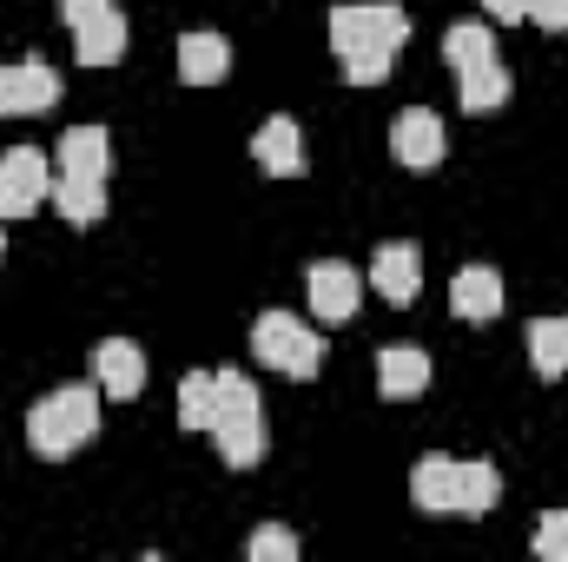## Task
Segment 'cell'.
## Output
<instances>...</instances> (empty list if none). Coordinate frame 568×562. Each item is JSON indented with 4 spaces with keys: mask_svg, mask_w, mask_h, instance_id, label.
<instances>
[{
    "mask_svg": "<svg viewBox=\"0 0 568 562\" xmlns=\"http://www.w3.org/2000/svg\"><path fill=\"white\" fill-rule=\"evenodd\" d=\"M410 40V13L397 0H364V7H331V47L351 73V87H377Z\"/></svg>",
    "mask_w": 568,
    "mask_h": 562,
    "instance_id": "6da1fadb",
    "label": "cell"
},
{
    "mask_svg": "<svg viewBox=\"0 0 568 562\" xmlns=\"http://www.w3.org/2000/svg\"><path fill=\"white\" fill-rule=\"evenodd\" d=\"M100 430V384H60V391H47L33 411H27V443H33V456H73L87 436Z\"/></svg>",
    "mask_w": 568,
    "mask_h": 562,
    "instance_id": "7a4b0ae2",
    "label": "cell"
},
{
    "mask_svg": "<svg viewBox=\"0 0 568 562\" xmlns=\"http://www.w3.org/2000/svg\"><path fill=\"white\" fill-rule=\"evenodd\" d=\"M252 351H258V364H272L284 378H317V364H324L317 331L304 318H291V311H265L252 324Z\"/></svg>",
    "mask_w": 568,
    "mask_h": 562,
    "instance_id": "3957f363",
    "label": "cell"
},
{
    "mask_svg": "<svg viewBox=\"0 0 568 562\" xmlns=\"http://www.w3.org/2000/svg\"><path fill=\"white\" fill-rule=\"evenodd\" d=\"M47 199H53V165H47V152H33V145L0 152V219H27V212H40Z\"/></svg>",
    "mask_w": 568,
    "mask_h": 562,
    "instance_id": "277c9868",
    "label": "cell"
},
{
    "mask_svg": "<svg viewBox=\"0 0 568 562\" xmlns=\"http://www.w3.org/2000/svg\"><path fill=\"white\" fill-rule=\"evenodd\" d=\"M390 152H397L410 172H429V165H443L449 133H443V120H436L429 107H404V113L390 120Z\"/></svg>",
    "mask_w": 568,
    "mask_h": 562,
    "instance_id": "5b68a950",
    "label": "cell"
},
{
    "mask_svg": "<svg viewBox=\"0 0 568 562\" xmlns=\"http://www.w3.org/2000/svg\"><path fill=\"white\" fill-rule=\"evenodd\" d=\"M304 291H311V311H317L324 324H344V318H357V304H364V279H357L344 259H317L311 279H304Z\"/></svg>",
    "mask_w": 568,
    "mask_h": 562,
    "instance_id": "8992f818",
    "label": "cell"
},
{
    "mask_svg": "<svg viewBox=\"0 0 568 562\" xmlns=\"http://www.w3.org/2000/svg\"><path fill=\"white\" fill-rule=\"evenodd\" d=\"M60 100V73L47 60H20V67H0V120L7 113H47Z\"/></svg>",
    "mask_w": 568,
    "mask_h": 562,
    "instance_id": "52a82bcc",
    "label": "cell"
},
{
    "mask_svg": "<svg viewBox=\"0 0 568 562\" xmlns=\"http://www.w3.org/2000/svg\"><path fill=\"white\" fill-rule=\"evenodd\" d=\"M371 284H377V298H390V304H417V291H424V252L417 245H377V259H371Z\"/></svg>",
    "mask_w": 568,
    "mask_h": 562,
    "instance_id": "ba28073f",
    "label": "cell"
},
{
    "mask_svg": "<svg viewBox=\"0 0 568 562\" xmlns=\"http://www.w3.org/2000/svg\"><path fill=\"white\" fill-rule=\"evenodd\" d=\"M93 378H100L106 398H140L145 391V351L133 338H106V344L93 351Z\"/></svg>",
    "mask_w": 568,
    "mask_h": 562,
    "instance_id": "9c48e42d",
    "label": "cell"
},
{
    "mask_svg": "<svg viewBox=\"0 0 568 562\" xmlns=\"http://www.w3.org/2000/svg\"><path fill=\"white\" fill-rule=\"evenodd\" d=\"M449 311H456L463 324H489V318L503 311V279H496V265H463V272L449 279Z\"/></svg>",
    "mask_w": 568,
    "mask_h": 562,
    "instance_id": "30bf717a",
    "label": "cell"
},
{
    "mask_svg": "<svg viewBox=\"0 0 568 562\" xmlns=\"http://www.w3.org/2000/svg\"><path fill=\"white\" fill-rule=\"evenodd\" d=\"M252 159H258L272 179H297V172H304V133H297V120L272 113V120L252 133Z\"/></svg>",
    "mask_w": 568,
    "mask_h": 562,
    "instance_id": "8fae6325",
    "label": "cell"
},
{
    "mask_svg": "<svg viewBox=\"0 0 568 562\" xmlns=\"http://www.w3.org/2000/svg\"><path fill=\"white\" fill-rule=\"evenodd\" d=\"M225 67H232V47H225L212 27H199V33L179 40V80H185V87H219Z\"/></svg>",
    "mask_w": 568,
    "mask_h": 562,
    "instance_id": "7c38bea8",
    "label": "cell"
},
{
    "mask_svg": "<svg viewBox=\"0 0 568 562\" xmlns=\"http://www.w3.org/2000/svg\"><path fill=\"white\" fill-rule=\"evenodd\" d=\"M60 172H67V179H106V172H113V140H106V127H73V133H60Z\"/></svg>",
    "mask_w": 568,
    "mask_h": 562,
    "instance_id": "4fadbf2b",
    "label": "cell"
},
{
    "mask_svg": "<svg viewBox=\"0 0 568 562\" xmlns=\"http://www.w3.org/2000/svg\"><path fill=\"white\" fill-rule=\"evenodd\" d=\"M456 476H463L456 456H417V470H410L417 510H429V516H456Z\"/></svg>",
    "mask_w": 568,
    "mask_h": 562,
    "instance_id": "5bb4252c",
    "label": "cell"
},
{
    "mask_svg": "<svg viewBox=\"0 0 568 562\" xmlns=\"http://www.w3.org/2000/svg\"><path fill=\"white\" fill-rule=\"evenodd\" d=\"M429 384V358L417 344H384L377 351V391L384 398H417Z\"/></svg>",
    "mask_w": 568,
    "mask_h": 562,
    "instance_id": "9a60e30c",
    "label": "cell"
},
{
    "mask_svg": "<svg viewBox=\"0 0 568 562\" xmlns=\"http://www.w3.org/2000/svg\"><path fill=\"white\" fill-rule=\"evenodd\" d=\"M73 53H80V67H113V60H126V20H120V7H106L100 20L73 27Z\"/></svg>",
    "mask_w": 568,
    "mask_h": 562,
    "instance_id": "2e32d148",
    "label": "cell"
},
{
    "mask_svg": "<svg viewBox=\"0 0 568 562\" xmlns=\"http://www.w3.org/2000/svg\"><path fill=\"white\" fill-rule=\"evenodd\" d=\"M212 436H219V456L232 463V470H252L258 456H265V418L258 411H232V418L212 423Z\"/></svg>",
    "mask_w": 568,
    "mask_h": 562,
    "instance_id": "e0dca14e",
    "label": "cell"
},
{
    "mask_svg": "<svg viewBox=\"0 0 568 562\" xmlns=\"http://www.w3.org/2000/svg\"><path fill=\"white\" fill-rule=\"evenodd\" d=\"M456 80H463V93H456V100H463V113H496V107L509 100V67H503V60L463 67Z\"/></svg>",
    "mask_w": 568,
    "mask_h": 562,
    "instance_id": "ac0fdd59",
    "label": "cell"
},
{
    "mask_svg": "<svg viewBox=\"0 0 568 562\" xmlns=\"http://www.w3.org/2000/svg\"><path fill=\"white\" fill-rule=\"evenodd\" d=\"M53 205H60V219L67 225H93V219H106V179H53Z\"/></svg>",
    "mask_w": 568,
    "mask_h": 562,
    "instance_id": "d6986e66",
    "label": "cell"
},
{
    "mask_svg": "<svg viewBox=\"0 0 568 562\" xmlns=\"http://www.w3.org/2000/svg\"><path fill=\"white\" fill-rule=\"evenodd\" d=\"M496 496H503V476H496V463H463V476H456V516H489L496 510Z\"/></svg>",
    "mask_w": 568,
    "mask_h": 562,
    "instance_id": "ffe728a7",
    "label": "cell"
},
{
    "mask_svg": "<svg viewBox=\"0 0 568 562\" xmlns=\"http://www.w3.org/2000/svg\"><path fill=\"white\" fill-rule=\"evenodd\" d=\"M179 423L185 430H212L219 423V371H185V384H179Z\"/></svg>",
    "mask_w": 568,
    "mask_h": 562,
    "instance_id": "44dd1931",
    "label": "cell"
},
{
    "mask_svg": "<svg viewBox=\"0 0 568 562\" xmlns=\"http://www.w3.org/2000/svg\"><path fill=\"white\" fill-rule=\"evenodd\" d=\"M529 364L542 378H568V318H536L529 324Z\"/></svg>",
    "mask_w": 568,
    "mask_h": 562,
    "instance_id": "7402d4cb",
    "label": "cell"
},
{
    "mask_svg": "<svg viewBox=\"0 0 568 562\" xmlns=\"http://www.w3.org/2000/svg\"><path fill=\"white\" fill-rule=\"evenodd\" d=\"M443 60L463 73V67H483V60H496V33L483 27V20H463V27H449L443 33Z\"/></svg>",
    "mask_w": 568,
    "mask_h": 562,
    "instance_id": "603a6c76",
    "label": "cell"
},
{
    "mask_svg": "<svg viewBox=\"0 0 568 562\" xmlns=\"http://www.w3.org/2000/svg\"><path fill=\"white\" fill-rule=\"evenodd\" d=\"M252 562H297V536H291L284 523L252 530Z\"/></svg>",
    "mask_w": 568,
    "mask_h": 562,
    "instance_id": "cb8c5ba5",
    "label": "cell"
},
{
    "mask_svg": "<svg viewBox=\"0 0 568 562\" xmlns=\"http://www.w3.org/2000/svg\"><path fill=\"white\" fill-rule=\"evenodd\" d=\"M536 556L542 562H568V510L542 516V530H536Z\"/></svg>",
    "mask_w": 568,
    "mask_h": 562,
    "instance_id": "d4e9b609",
    "label": "cell"
},
{
    "mask_svg": "<svg viewBox=\"0 0 568 562\" xmlns=\"http://www.w3.org/2000/svg\"><path fill=\"white\" fill-rule=\"evenodd\" d=\"M529 20L542 33H568V0H529Z\"/></svg>",
    "mask_w": 568,
    "mask_h": 562,
    "instance_id": "484cf974",
    "label": "cell"
},
{
    "mask_svg": "<svg viewBox=\"0 0 568 562\" xmlns=\"http://www.w3.org/2000/svg\"><path fill=\"white\" fill-rule=\"evenodd\" d=\"M106 7H113V0H60V20H67V27H87V20H100Z\"/></svg>",
    "mask_w": 568,
    "mask_h": 562,
    "instance_id": "4316f807",
    "label": "cell"
},
{
    "mask_svg": "<svg viewBox=\"0 0 568 562\" xmlns=\"http://www.w3.org/2000/svg\"><path fill=\"white\" fill-rule=\"evenodd\" d=\"M496 20H529V0H483Z\"/></svg>",
    "mask_w": 568,
    "mask_h": 562,
    "instance_id": "83f0119b",
    "label": "cell"
},
{
    "mask_svg": "<svg viewBox=\"0 0 568 562\" xmlns=\"http://www.w3.org/2000/svg\"><path fill=\"white\" fill-rule=\"evenodd\" d=\"M0 252H7V239H0Z\"/></svg>",
    "mask_w": 568,
    "mask_h": 562,
    "instance_id": "f1b7e54d",
    "label": "cell"
}]
</instances>
